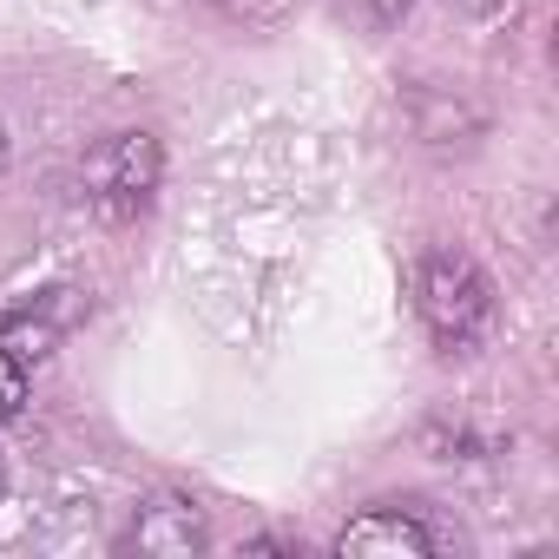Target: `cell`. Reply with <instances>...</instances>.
I'll return each instance as SVG.
<instances>
[{"mask_svg": "<svg viewBox=\"0 0 559 559\" xmlns=\"http://www.w3.org/2000/svg\"><path fill=\"white\" fill-rule=\"evenodd\" d=\"M415 317L441 356H467L493 330V284L461 250H421L415 257Z\"/></svg>", "mask_w": 559, "mask_h": 559, "instance_id": "cell-1", "label": "cell"}, {"mask_svg": "<svg viewBox=\"0 0 559 559\" xmlns=\"http://www.w3.org/2000/svg\"><path fill=\"white\" fill-rule=\"evenodd\" d=\"M165 185V145L158 132H106L80 158V191L99 217H139Z\"/></svg>", "mask_w": 559, "mask_h": 559, "instance_id": "cell-2", "label": "cell"}, {"mask_svg": "<svg viewBox=\"0 0 559 559\" xmlns=\"http://www.w3.org/2000/svg\"><path fill=\"white\" fill-rule=\"evenodd\" d=\"M126 546L145 552V559H191V552L211 546V520H204V507L191 493H171L165 487V493H145L139 500V513L126 526Z\"/></svg>", "mask_w": 559, "mask_h": 559, "instance_id": "cell-3", "label": "cell"}, {"mask_svg": "<svg viewBox=\"0 0 559 559\" xmlns=\"http://www.w3.org/2000/svg\"><path fill=\"white\" fill-rule=\"evenodd\" d=\"M343 559H428L435 552V526L415 507H369L336 533Z\"/></svg>", "mask_w": 559, "mask_h": 559, "instance_id": "cell-4", "label": "cell"}, {"mask_svg": "<svg viewBox=\"0 0 559 559\" xmlns=\"http://www.w3.org/2000/svg\"><path fill=\"white\" fill-rule=\"evenodd\" d=\"M73 323H80V290L53 284V290H40L34 304H21V310L0 317V349L21 356V362H40V356L60 349V336H67Z\"/></svg>", "mask_w": 559, "mask_h": 559, "instance_id": "cell-5", "label": "cell"}, {"mask_svg": "<svg viewBox=\"0 0 559 559\" xmlns=\"http://www.w3.org/2000/svg\"><path fill=\"white\" fill-rule=\"evenodd\" d=\"M408 119H415V139L428 152H461V145L480 139V112L461 106V99H448V93H435V86L408 93Z\"/></svg>", "mask_w": 559, "mask_h": 559, "instance_id": "cell-6", "label": "cell"}, {"mask_svg": "<svg viewBox=\"0 0 559 559\" xmlns=\"http://www.w3.org/2000/svg\"><path fill=\"white\" fill-rule=\"evenodd\" d=\"M336 8H343L362 34H389V27H402V21H408L415 0H336Z\"/></svg>", "mask_w": 559, "mask_h": 559, "instance_id": "cell-7", "label": "cell"}, {"mask_svg": "<svg viewBox=\"0 0 559 559\" xmlns=\"http://www.w3.org/2000/svg\"><path fill=\"white\" fill-rule=\"evenodd\" d=\"M27 408V362L0 349V421H14Z\"/></svg>", "mask_w": 559, "mask_h": 559, "instance_id": "cell-8", "label": "cell"}, {"mask_svg": "<svg viewBox=\"0 0 559 559\" xmlns=\"http://www.w3.org/2000/svg\"><path fill=\"white\" fill-rule=\"evenodd\" d=\"M250 552H297V539H284V533H257V539H243Z\"/></svg>", "mask_w": 559, "mask_h": 559, "instance_id": "cell-9", "label": "cell"}, {"mask_svg": "<svg viewBox=\"0 0 559 559\" xmlns=\"http://www.w3.org/2000/svg\"><path fill=\"white\" fill-rule=\"evenodd\" d=\"M454 8H467V14H500L507 0H454Z\"/></svg>", "mask_w": 559, "mask_h": 559, "instance_id": "cell-10", "label": "cell"}, {"mask_svg": "<svg viewBox=\"0 0 559 559\" xmlns=\"http://www.w3.org/2000/svg\"><path fill=\"white\" fill-rule=\"evenodd\" d=\"M8 158H14V139H8V119H0V171H8Z\"/></svg>", "mask_w": 559, "mask_h": 559, "instance_id": "cell-11", "label": "cell"}, {"mask_svg": "<svg viewBox=\"0 0 559 559\" xmlns=\"http://www.w3.org/2000/svg\"><path fill=\"white\" fill-rule=\"evenodd\" d=\"M0 493H8V454H0Z\"/></svg>", "mask_w": 559, "mask_h": 559, "instance_id": "cell-12", "label": "cell"}]
</instances>
